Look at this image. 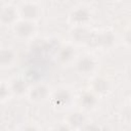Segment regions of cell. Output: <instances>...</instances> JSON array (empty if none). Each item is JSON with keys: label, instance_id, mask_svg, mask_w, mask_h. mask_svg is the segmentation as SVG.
Returning <instances> with one entry per match:
<instances>
[{"label": "cell", "instance_id": "16", "mask_svg": "<svg viewBox=\"0 0 131 131\" xmlns=\"http://www.w3.org/2000/svg\"><path fill=\"white\" fill-rule=\"evenodd\" d=\"M31 49L34 53L40 54L48 49V43L43 39H36L31 44Z\"/></svg>", "mask_w": 131, "mask_h": 131}, {"label": "cell", "instance_id": "4", "mask_svg": "<svg viewBox=\"0 0 131 131\" xmlns=\"http://www.w3.org/2000/svg\"><path fill=\"white\" fill-rule=\"evenodd\" d=\"M71 93L67 89H58L52 96V103L56 107H64L71 101Z\"/></svg>", "mask_w": 131, "mask_h": 131}, {"label": "cell", "instance_id": "19", "mask_svg": "<svg viewBox=\"0 0 131 131\" xmlns=\"http://www.w3.org/2000/svg\"><path fill=\"white\" fill-rule=\"evenodd\" d=\"M129 113H130V115H131V105H130V107H129Z\"/></svg>", "mask_w": 131, "mask_h": 131}, {"label": "cell", "instance_id": "10", "mask_svg": "<svg viewBox=\"0 0 131 131\" xmlns=\"http://www.w3.org/2000/svg\"><path fill=\"white\" fill-rule=\"evenodd\" d=\"M75 56V50L72 46L66 45L58 49L57 52V59L60 63H68L70 62Z\"/></svg>", "mask_w": 131, "mask_h": 131}, {"label": "cell", "instance_id": "8", "mask_svg": "<svg viewBox=\"0 0 131 131\" xmlns=\"http://www.w3.org/2000/svg\"><path fill=\"white\" fill-rule=\"evenodd\" d=\"M90 34H91V32L83 26H77L71 31V37L77 43H85L86 44Z\"/></svg>", "mask_w": 131, "mask_h": 131}, {"label": "cell", "instance_id": "14", "mask_svg": "<svg viewBox=\"0 0 131 131\" xmlns=\"http://www.w3.org/2000/svg\"><path fill=\"white\" fill-rule=\"evenodd\" d=\"M97 98L91 92H84L80 97V103L85 110H91L96 105Z\"/></svg>", "mask_w": 131, "mask_h": 131}, {"label": "cell", "instance_id": "18", "mask_svg": "<svg viewBox=\"0 0 131 131\" xmlns=\"http://www.w3.org/2000/svg\"><path fill=\"white\" fill-rule=\"evenodd\" d=\"M124 40L128 45H131V29L127 30L124 34Z\"/></svg>", "mask_w": 131, "mask_h": 131}, {"label": "cell", "instance_id": "15", "mask_svg": "<svg viewBox=\"0 0 131 131\" xmlns=\"http://www.w3.org/2000/svg\"><path fill=\"white\" fill-rule=\"evenodd\" d=\"M115 43V36L112 32H103L99 34L98 37V45L99 47L102 48H108L111 46H113V44Z\"/></svg>", "mask_w": 131, "mask_h": 131}, {"label": "cell", "instance_id": "1", "mask_svg": "<svg viewBox=\"0 0 131 131\" xmlns=\"http://www.w3.org/2000/svg\"><path fill=\"white\" fill-rule=\"evenodd\" d=\"M35 30H36V28H35L34 23L31 20H27V19H23L20 21H17L13 28L15 35L20 37V38L31 37L35 33Z\"/></svg>", "mask_w": 131, "mask_h": 131}, {"label": "cell", "instance_id": "11", "mask_svg": "<svg viewBox=\"0 0 131 131\" xmlns=\"http://www.w3.org/2000/svg\"><path fill=\"white\" fill-rule=\"evenodd\" d=\"M28 84L29 82L25 78H15L10 84L11 92L16 95H23L28 90Z\"/></svg>", "mask_w": 131, "mask_h": 131}, {"label": "cell", "instance_id": "3", "mask_svg": "<svg viewBox=\"0 0 131 131\" xmlns=\"http://www.w3.org/2000/svg\"><path fill=\"white\" fill-rule=\"evenodd\" d=\"M49 95V89L43 84L35 85L29 92V97L33 102H41L45 100Z\"/></svg>", "mask_w": 131, "mask_h": 131}, {"label": "cell", "instance_id": "9", "mask_svg": "<svg viewBox=\"0 0 131 131\" xmlns=\"http://www.w3.org/2000/svg\"><path fill=\"white\" fill-rule=\"evenodd\" d=\"M92 89L97 94H105L110 91L111 84L106 79L102 77H97L92 81Z\"/></svg>", "mask_w": 131, "mask_h": 131}, {"label": "cell", "instance_id": "2", "mask_svg": "<svg viewBox=\"0 0 131 131\" xmlns=\"http://www.w3.org/2000/svg\"><path fill=\"white\" fill-rule=\"evenodd\" d=\"M91 18L90 11L85 7H78L72 11L70 15V19L76 26H83L87 24Z\"/></svg>", "mask_w": 131, "mask_h": 131}, {"label": "cell", "instance_id": "12", "mask_svg": "<svg viewBox=\"0 0 131 131\" xmlns=\"http://www.w3.org/2000/svg\"><path fill=\"white\" fill-rule=\"evenodd\" d=\"M15 59V54L11 49L4 48L0 51V64L2 68L10 67Z\"/></svg>", "mask_w": 131, "mask_h": 131}, {"label": "cell", "instance_id": "17", "mask_svg": "<svg viewBox=\"0 0 131 131\" xmlns=\"http://www.w3.org/2000/svg\"><path fill=\"white\" fill-rule=\"evenodd\" d=\"M10 92H11L10 87H8V85H6L4 82L1 83V86H0V99H1V101L6 100L9 96Z\"/></svg>", "mask_w": 131, "mask_h": 131}, {"label": "cell", "instance_id": "7", "mask_svg": "<svg viewBox=\"0 0 131 131\" xmlns=\"http://www.w3.org/2000/svg\"><path fill=\"white\" fill-rule=\"evenodd\" d=\"M17 15H18L17 10L13 6L7 5L3 7L1 10V15H0L1 23L3 25H11L16 20Z\"/></svg>", "mask_w": 131, "mask_h": 131}, {"label": "cell", "instance_id": "5", "mask_svg": "<svg viewBox=\"0 0 131 131\" xmlns=\"http://www.w3.org/2000/svg\"><path fill=\"white\" fill-rule=\"evenodd\" d=\"M39 13H40V10H39L38 6L33 4V3L24 4L20 7V10H19V14L21 15V17L24 19L31 20V21H33L36 18H38Z\"/></svg>", "mask_w": 131, "mask_h": 131}, {"label": "cell", "instance_id": "13", "mask_svg": "<svg viewBox=\"0 0 131 131\" xmlns=\"http://www.w3.org/2000/svg\"><path fill=\"white\" fill-rule=\"evenodd\" d=\"M68 124L72 128H82V126L86 124V119L82 113L75 112L68 117Z\"/></svg>", "mask_w": 131, "mask_h": 131}, {"label": "cell", "instance_id": "6", "mask_svg": "<svg viewBox=\"0 0 131 131\" xmlns=\"http://www.w3.org/2000/svg\"><path fill=\"white\" fill-rule=\"evenodd\" d=\"M95 66H96V62L93 59V57L87 55V56L81 57L78 60V62H77V70H78L79 73H81L83 75H86V74L91 73L95 69Z\"/></svg>", "mask_w": 131, "mask_h": 131}]
</instances>
